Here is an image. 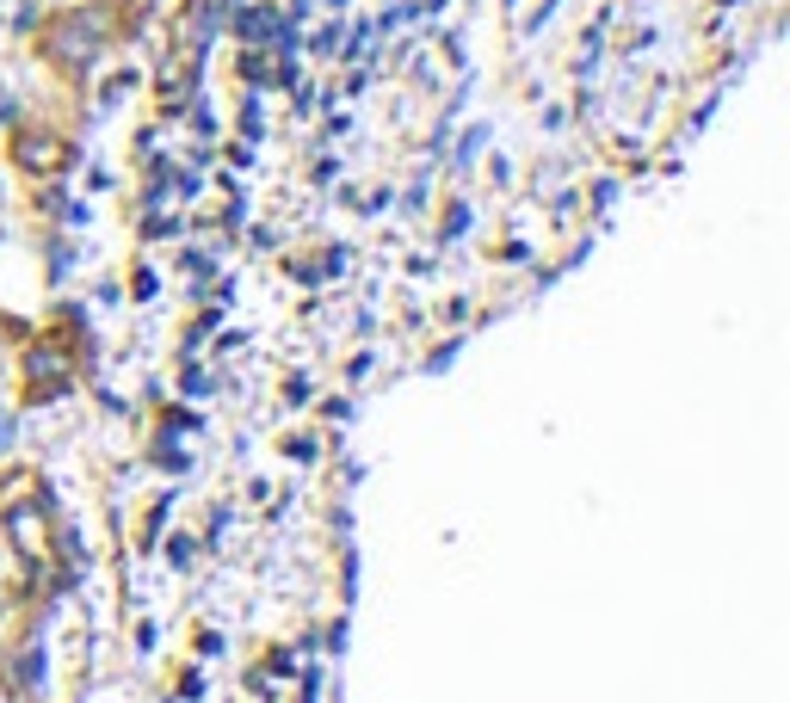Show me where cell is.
I'll list each match as a JSON object with an SVG mask.
<instances>
[{
	"mask_svg": "<svg viewBox=\"0 0 790 703\" xmlns=\"http://www.w3.org/2000/svg\"><path fill=\"white\" fill-rule=\"evenodd\" d=\"M0 438H7V413H0Z\"/></svg>",
	"mask_w": 790,
	"mask_h": 703,
	"instance_id": "obj_1",
	"label": "cell"
}]
</instances>
